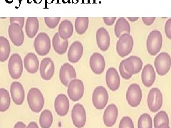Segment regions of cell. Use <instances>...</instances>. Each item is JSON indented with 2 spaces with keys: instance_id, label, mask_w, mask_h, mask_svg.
<instances>
[{
  "instance_id": "5",
  "label": "cell",
  "mask_w": 171,
  "mask_h": 128,
  "mask_svg": "<svg viewBox=\"0 0 171 128\" xmlns=\"http://www.w3.org/2000/svg\"><path fill=\"white\" fill-rule=\"evenodd\" d=\"M8 70L11 78L17 80L21 76L23 73V62L18 54L11 56L8 63Z\"/></svg>"
},
{
  "instance_id": "25",
  "label": "cell",
  "mask_w": 171,
  "mask_h": 128,
  "mask_svg": "<svg viewBox=\"0 0 171 128\" xmlns=\"http://www.w3.org/2000/svg\"><path fill=\"white\" fill-rule=\"evenodd\" d=\"M74 33V26L69 20H63L59 26L58 34L61 38L68 40Z\"/></svg>"
},
{
  "instance_id": "13",
  "label": "cell",
  "mask_w": 171,
  "mask_h": 128,
  "mask_svg": "<svg viewBox=\"0 0 171 128\" xmlns=\"http://www.w3.org/2000/svg\"><path fill=\"white\" fill-rule=\"evenodd\" d=\"M123 62L125 70L131 75L138 73L143 68V61L136 56H131L123 60Z\"/></svg>"
},
{
  "instance_id": "23",
  "label": "cell",
  "mask_w": 171,
  "mask_h": 128,
  "mask_svg": "<svg viewBox=\"0 0 171 128\" xmlns=\"http://www.w3.org/2000/svg\"><path fill=\"white\" fill-rule=\"evenodd\" d=\"M141 80L146 87H151L156 80V72L151 64H147L143 67L141 73Z\"/></svg>"
},
{
  "instance_id": "32",
  "label": "cell",
  "mask_w": 171,
  "mask_h": 128,
  "mask_svg": "<svg viewBox=\"0 0 171 128\" xmlns=\"http://www.w3.org/2000/svg\"><path fill=\"white\" fill-rule=\"evenodd\" d=\"M39 123L41 128H50L53 123V115L50 110H44L41 113Z\"/></svg>"
},
{
  "instance_id": "10",
  "label": "cell",
  "mask_w": 171,
  "mask_h": 128,
  "mask_svg": "<svg viewBox=\"0 0 171 128\" xmlns=\"http://www.w3.org/2000/svg\"><path fill=\"white\" fill-rule=\"evenodd\" d=\"M126 100L131 107H137L140 105L142 100V91L138 84L133 83L129 86L126 93Z\"/></svg>"
},
{
  "instance_id": "9",
  "label": "cell",
  "mask_w": 171,
  "mask_h": 128,
  "mask_svg": "<svg viewBox=\"0 0 171 128\" xmlns=\"http://www.w3.org/2000/svg\"><path fill=\"white\" fill-rule=\"evenodd\" d=\"M171 67V58L168 53H160L155 60V68L158 74L165 76L168 73Z\"/></svg>"
},
{
  "instance_id": "42",
  "label": "cell",
  "mask_w": 171,
  "mask_h": 128,
  "mask_svg": "<svg viewBox=\"0 0 171 128\" xmlns=\"http://www.w3.org/2000/svg\"><path fill=\"white\" fill-rule=\"evenodd\" d=\"M14 128H27V126L22 122H18L15 124Z\"/></svg>"
},
{
  "instance_id": "14",
  "label": "cell",
  "mask_w": 171,
  "mask_h": 128,
  "mask_svg": "<svg viewBox=\"0 0 171 128\" xmlns=\"http://www.w3.org/2000/svg\"><path fill=\"white\" fill-rule=\"evenodd\" d=\"M59 78L61 83L65 86H68L71 80L77 78V73L73 66L68 63L63 64L59 70Z\"/></svg>"
},
{
  "instance_id": "39",
  "label": "cell",
  "mask_w": 171,
  "mask_h": 128,
  "mask_svg": "<svg viewBox=\"0 0 171 128\" xmlns=\"http://www.w3.org/2000/svg\"><path fill=\"white\" fill-rule=\"evenodd\" d=\"M10 24H18L23 28L24 24V17H11L9 19Z\"/></svg>"
},
{
  "instance_id": "43",
  "label": "cell",
  "mask_w": 171,
  "mask_h": 128,
  "mask_svg": "<svg viewBox=\"0 0 171 128\" xmlns=\"http://www.w3.org/2000/svg\"><path fill=\"white\" fill-rule=\"evenodd\" d=\"M27 128H39V127L35 122H31V123L28 125Z\"/></svg>"
},
{
  "instance_id": "46",
  "label": "cell",
  "mask_w": 171,
  "mask_h": 128,
  "mask_svg": "<svg viewBox=\"0 0 171 128\" xmlns=\"http://www.w3.org/2000/svg\"><path fill=\"white\" fill-rule=\"evenodd\" d=\"M34 1H35L37 3H39V2H41V0H34Z\"/></svg>"
},
{
  "instance_id": "22",
  "label": "cell",
  "mask_w": 171,
  "mask_h": 128,
  "mask_svg": "<svg viewBox=\"0 0 171 128\" xmlns=\"http://www.w3.org/2000/svg\"><path fill=\"white\" fill-rule=\"evenodd\" d=\"M83 45L80 41H74L69 48L67 57L69 62L72 64L77 63L81 58L83 55Z\"/></svg>"
},
{
  "instance_id": "37",
  "label": "cell",
  "mask_w": 171,
  "mask_h": 128,
  "mask_svg": "<svg viewBox=\"0 0 171 128\" xmlns=\"http://www.w3.org/2000/svg\"><path fill=\"white\" fill-rule=\"evenodd\" d=\"M119 71H120V76H121L123 78L126 79V80H128V79L131 78L132 76H133V75L128 73L126 70H125L124 66H123V61L120 62V66H119Z\"/></svg>"
},
{
  "instance_id": "4",
  "label": "cell",
  "mask_w": 171,
  "mask_h": 128,
  "mask_svg": "<svg viewBox=\"0 0 171 128\" xmlns=\"http://www.w3.org/2000/svg\"><path fill=\"white\" fill-rule=\"evenodd\" d=\"M133 48V38L130 34H123L119 37L116 44V51L120 57H125L131 53Z\"/></svg>"
},
{
  "instance_id": "11",
  "label": "cell",
  "mask_w": 171,
  "mask_h": 128,
  "mask_svg": "<svg viewBox=\"0 0 171 128\" xmlns=\"http://www.w3.org/2000/svg\"><path fill=\"white\" fill-rule=\"evenodd\" d=\"M71 118L74 125L77 128L84 127L86 123V113L84 106L81 104H76L71 111Z\"/></svg>"
},
{
  "instance_id": "16",
  "label": "cell",
  "mask_w": 171,
  "mask_h": 128,
  "mask_svg": "<svg viewBox=\"0 0 171 128\" xmlns=\"http://www.w3.org/2000/svg\"><path fill=\"white\" fill-rule=\"evenodd\" d=\"M54 108L58 115L61 117L67 115L69 110V101L67 96L64 94H59L54 101Z\"/></svg>"
},
{
  "instance_id": "7",
  "label": "cell",
  "mask_w": 171,
  "mask_h": 128,
  "mask_svg": "<svg viewBox=\"0 0 171 128\" xmlns=\"http://www.w3.org/2000/svg\"><path fill=\"white\" fill-rule=\"evenodd\" d=\"M93 104L97 110H103L108 101V93L106 88L98 86L94 89L93 93Z\"/></svg>"
},
{
  "instance_id": "2",
  "label": "cell",
  "mask_w": 171,
  "mask_h": 128,
  "mask_svg": "<svg viewBox=\"0 0 171 128\" xmlns=\"http://www.w3.org/2000/svg\"><path fill=\"white\" fill-rule=\"evenodd\" d=\"M163 37L159 30H153L149 34L146 41L148 52L150 55L156 56L161 50Z\"/></svg>"
},
{
  "instance_id": "24",
  "label": "cell",
  "mask_w": 171,
  "mask_h": 128,
  "mask_svg": "<svg viewBox=\"0 0 171 128\" xmlns=\"http://www.w3.org/2000/svg\"><path fill=\"white\" fill-rule=\"evenodd\" d=\"M24 68L28 73H36L39 68V62L37 56L34 53H28L24 58Z\"/></svg>"
},
{
  "instance_id": "1",
  "label": "cell",
  "mask_w": 171,
  "mask_h": 128,
  "mask_svg": "<svg viewBox=\"0 0 171 128\" xmlns=\"http://www.w3.org/2000/svg\"><path fill=\"white\" fill-rule=\"evenodd\" d=\"M27 102L31 111L39 113L44 105V98L41 90L37 88H31L28 92Z\"/></svg>"
},
{
  "instance_id": "35",
  "label": "cell",
  "mask_w": 171,
  "mask_h": 128,
  "mask_svg": "<svg viewBox=\"0 0 171 128\" xmlns=\"http://www.w3.org/2000/svg\"><path fill=\"white\" fill-rule=\"evenodd\" d=\"M60 19H61L60 17H45L44 21L49 28L54 29L59 24Z\"/></svg>"
},
{
  "instance_id": "26",
  "label": "cell",
  "mask_w": 171,
  "mask_h": 128,
  "mask_svg": "<svg viewBox=\"0 0 171 128\" xmlns=\"http://www.w3.org/2000/svg\"><path fill=\"white\" fill-rule=\"evenodd\" d=\"M69 46L68 40H64L61 38L58 33L54 34L52 38V46L54 51L59 55H63L67 51Z\"/></svg>"
},
{
  "instance_id": "38",
  "label": "cell",
  "mask_w": 171,
  "mask_h": 128,
  "mask_svg": "<svg viewBox=\"0 0 171 128\" xmlns=\"http://www.w3.org/2000/svg\"><path fill=\"white\" fill-rule=\"evenodd\" d=\"M165 33L169 39L171 40V18L167 20L165 25Z\"/></svg>"
},
{
  "instance_id": "18",
  "label": "cell",
  "mask_w": 171,
  "mask_h": 128,
  "mask_svg": "<svg viewBox=\"0 0 171 128\" xmlns=\"http://www.w3.org/2000/svg\"><path fill=\"white\" fill-rule=\"evenodd\" d=\"M40 76L44 80H51L54 74V64L51 58H44L40 64Z\"/></svg>"
},
{
  "instance_id": "40",
  "label": "cell",
  "mask_w": 171,
  "mask_h": 128,
  "mask_svg": "<svg viewBox=\"0 0 171 128\" xmlns=\"http://www.w3.org/2000/svg\"><path fill=\"white\" fill-rule=\"evenodd\" d=\"M156 17H143L142 21L146 26H150L156 21Z\"/></svg>"
},
{
  "instance_id": "28",
  "label": "cell",
  "mask_w": 171,
  "mask_h": 128,
  "mask_svg": "<svg viewBox=\"0 0 171 128\" xmlns=\"http://www.w3.org/2000/svg\"><path fill=\"white\" fill-rule=\"evenodd\" d=\"M115 34L119 38L123 34H130V26L126 18L120 17L115 24Z\"/></svg>"
},
{
  "instance_id": "8",
  "label": "cell",
  "mask_w": 171,
  "mask_h": 128,
  "mask_svg": "<svg viewBox=\"0 0 171 128\" xmlns=\"http://www.w3.org/2000/svg\"><path fill=\"white\" fill-rule=\"evenodd\" d=\"M148 106L149 110L153 113L158 112L163 105V95L160 89L153 88L150 90L147 99Z\"/></svg>"
},
{
  "instance_id": "6",
  "label": "cell",
  "mask_w": 171,
  "mask_h": 128,
  "mask_svg": "<svg viewBox=\"0 0 171 128\" xmlns=\"http://www.w3.org/2000/svg\"><path fill=\"white\" fill-rule=\"evenodd\" d=\"M84 93V83L80 79H74L68 85L67 93L72 101H78L82 98Z\"/></svg>"
},
{
  "instance_id": "44",
  "label": "cell",
  "mask_w": 171,
  "mask_h": 128,
  "mask_svg": "<svg viewBox=\"0 0 171 128\" xmlns=\"http://www.w3.org/2000/svg\"><path fill=\"white\" fill-rule=\"evenodd\" d=\"M127 19H128L129 21H138V17H128Z\"/></svg>"
},
{
  "instance_id": "36",
  "label": "cell",
  "mask_w": 171,
  "mask_h": 128,
  "mask_svg": "<svg viewBox=\"0 0 171 128\" xmlns=\"http://www.w3.org/2000/svg\"><path fill=\"white\" fill-rule=\"evenodd\" d=\"M119 128H134V124L130 117H123L119 123Z\"/></svg>"
},
{
  "instance_id": "12",
  "label": "cell",
  "mask_w": 171,
  "mask_h": 128,
  "mask_svg": "<svg viewBox=\"0 0 171 128\" xmlns=\"http://www.w3.org/2000/svg\"><path fill=\"white\" fill-rule=\"evenodd\" d=\"M8 34L10 40L16 46H20L24 41L23 28L18 24H11L9 26Z\"/></svg>"
},
{
  "instance_id": "3",
  "label": "cell",
  "mask_w": 171,
  "mask_h": 128,
  "mask_svg": "<svg viewBox=\"0 0 171 128\" xmlns=\"http://www.w3.org/2000/svg\"><path fill=\"white\" fill-rule=\"evenodd\" d=\"M34 47L38 55H47L51 50V40L48 34L39 33L34 39Z\"/></svg>"
},
{
  "instance_id": "19",
  "label": "cell",
  "mask_w": 171,
  "mask_h": 128,
  "mask_svg": "<svg viewBox=\"0 0 171 128\" xmlns=\"http://www.w3.org/2000/svg\"><path fill=\"white\" fill-rule=\"evenodd\" d=\"M106 81L108 87L112 91H116L120 87V76L115 68H109L106 72Z\"/></svg>"
},
{
  "instance_id": "34",
  "label": "cell",
  "mask_w": 171,
  "mask_h": 128,
  "mask_svg": "<svg viewBox=\"0 0 171 128\" xmlns=\"http://www.w3.org/2000/svg\"><path fill=\"white\" fill-rule=\"evenodd\" d=\"M138 128H153V120L150 115L144 113L139 117Z\"/></svg>"
},
{
  "instance_id": "41",
  "label": "cell",
  "mask_w": 171,
  "mask_h": 128,
  "mask_svg": "<svg viewBox=\"0 0 171 128\" xmlns=\"http://www.w3.org/2000/svg\"><path fill=\"white\" fill-rule=\"evenodd\" d=\"M103 21L107 26H112L114 24L116 17H103Z\"/></svg>"
},
{
  "instance_id": "31",
  "label": "cell",
  "mask_w": 171,
  "mask_h": 128,
  "mask_svg": "<svg viewBox=\"0 0 171 128\" xmlns=\"http://www.w3.org/2000/svg\"><path fill=\"white\" fill-rule=\"evenodd\" d=\"M89 19L88 17H77L75 20V30L79 35H83L88 27Z\"/></svg>"
},
{
  "instance_id": "27",
  "label": "cell",
  "mask_w": 171,
  "mask_h": 128,
  "mask_svg": "<svg viewBox=\"0 0 171 128\" xmlns=\"http://www.w3.org/2000/svg\"><path fill=\"white\" fill-rule=\"evenodd\" d=\"M39 27V20L37 17H28L25 24V31L27 36L30 38H34L38 32Z\"/></svg>"
},
{
  "instance_id": "47",
  "label": "cell",
  "mask_w": 171,
  "mask_h": 128,
  "mask_svg": "<svg viewBox=\"0 0 171 128\" xmlns=\"http://www.w3.org/2000/svg\"><path fill=\"white\" fill-rule=\"evenodd\" d=\"M11 1H12V0H7V1L8 3H11Z\"/></svg>"
},
{
  "instance_id": "17",
  "label": "cell",
  "mask_w": 171,
  "mask_h": 128,
  "mask_svg": "<svg viewBox=\"0 0 171 128\" xmlns=\"http://www.w3.org/2000/svg\"><path fill=\"white\" fill-rule=\"evenodd\" d=\"M89 64H90L92 71L95 74L100 75L104 71L105 66H106L105 58L103 55L99 53H94L92 54L89 61Z\"/></svg>"
},
{
  "instance_id": "30",
  "label": "cell",
  "mask_w": 171,
  "mask_h": 128,
  "mask_svg": "<svg viewBox=\"0 0 171 128\" xmlns=\"http://www.w3.org/2000/svg\"><path fill=\"white\" fill-rule=\"evenodd\" d=\"M11 98L8 90L5 88H0V112L3 113L9 108Z\"/></svg>"
},
{
  "instance_id": "45",
  "label": "cell",
  "mask_w": 171,
  "mask_h": 128,
  "mask_svg": "<svg viewBox=\"0 0 171 128\" xmlns=\"http://www.w3.org/2000/svg\"><path fill=\"white\" fill-rule=\"evenodd\" d=\"M158 128H170L169 127V125H163L160 126Z\"/></svg>"
},
{
  "instance_id": "29",
  "label": "cell",
  "mask_w": 171,
  "mask_h": 128,
  "mask_svg": "<svg viewBox=\"0 0 171 128\" xmlns=\"http://www.w3.org/2000/svg\"><path fill=\"white\" fill-rule=\"evenodd\" d=\"M10 51V44L7 38L0 36V62H4L8 59Z\"/></svg>"
},
{
  "instance_id": "21",
  "label": "cell",
  "mask_w": 171,
  "mask_h": 128,
  "mask_svg": "<svg viewBox=\"0 0 171 128\" xmlns=\"http://www.w3.org/2000/svg\"><path fill=\"white\" fill-rule=\"evenodd\" d=\"M96 42L101 51H106L110 46V36L104 27H100L96 31Z\"/></svg>"
},
{
  "instance_id": "15",
  "label": "cell",
  "mask_w": 171,
  "mask_h": 128,
  "mask_svg": "<svg viewBox=\"0 0 171 128\" xmlns=\"http://www.w3.org/2000/svg\"><path fill=\"white\" fill-rule=\"evenodd\" d=\"M10 94L13 102L17 105H20L24 103V89L22 84L18 81L13 82L10 86Z\"/></svg>"
},
{
  "instance_id": "33",
  "label": "cell",
  "mask_w": 171,
  "mask_h": 128,
  "mask_svg": "<svg viewBox=\"0 0 171 128\" xmlns=\"http://www.w3.org/2000/svg\"><path fill=\"white\" fill-rule=\"evenodd\" d=\"M163 125H169V117L167 113L162 110L155 116L154 127L155 128H158Z\"/></svg>"
},
{
  "instance_id": "20",
  "label": "cell",
  "mask_w": 171,
  "mask_h": 128,
  "mask_svg": "<svg viewBox=\"0 0 171 128\" xmlns=\"http://www.w3.org/2000/svg\"><path fill=\"white\" fill-rule=\"evenodd\" d=\"M118 110L116 105L110 104L106 107L103 114V123L106 127H113L116 123Z\"/></svg>"
}]
</instances>
